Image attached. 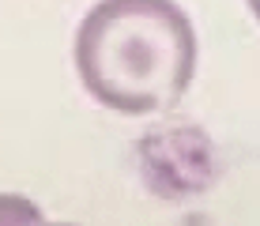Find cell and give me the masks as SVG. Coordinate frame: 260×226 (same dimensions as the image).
Here are the masks:
<instances>
[{
    "instance_id": "7a4b0ae2",
    "label": "cell",
    "mask_w": 260,
    "mask_h": 226,
    "mask_svg": "<svg viewBox=\"0 0 260 226\" xmlns=\"http://www.w3.org/2000/svg\"><path fill=\"white\" fill-rule=\"evenodd\" d=\"M249 8H253V15L260 19V0H249Z\"/></svg>"
},
{
    "instance_id": "6da1fadb",
    "label": "cell",
    "mask_w": 260,
    "mask_h": 226,
    "mask_svg": "<svg viewBox=\"0 0 260 226\" xmlns=\"http://www.w3.org/2000/svg\"><path fill=\"white\" fill-rule=\"evenodd\" d=\"M83 87L117 113L170 110L196 72V34L174 0H102L76 34Z\"/></svg>"
}]
</instances>
